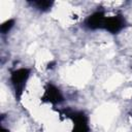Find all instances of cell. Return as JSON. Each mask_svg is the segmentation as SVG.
Here are the masks:
<instances>
[{"label":"cell","instance_id":"obj_1","mask_svg":"<svg viewBox=\"0 0 132 132\" xmlns=\"http://www.w3.org/2000/svg\"><path fill=\"white\" fill-rule=\"evenodd\" d=\"M29 76H30V69L28 68H19L11 71L10 73V81L15 93V98L18 100H21L22 98Z\"/></svg>","mask_w":132,"mask_h":132},{"label":"cell","instance_id":"obj_2","mask_svg":"<svg viewBox=\"0 0 132 132\" xmlns=\"http://www.w3.org/2000/svg\"><path fill=\"white\" fill-rule=\"evenodd\" d=\"M126 26H127L126 19L122 13H118L112 16H106L104 20L102 29H104L105 31L111 34H117L121 32Z\"/></svg>","mask_w":132,"mask_h":132},{"label":"cell","instance_id":"obj_3","mask_svg":"<svg viewBox=\"0 0 132 132\" xmlns=\"http://www.w3.org/2000/svg\"><path fill=\"white\" fill-rule=\"evenodd\" d=\"M67 118L73 121L72 132H89V120L84 111H65Z\"/></svg>","mask_w":132,"mask_h":132},{"label":"cell","instance_id":"obj_4","mask_svg":"<svg viewBox=\"0 0 132 132\" xmlns=\"http://www.w3.org/2000/svg\"><path fill=\"white\" fill-rule=\"evenodd\" d=\"M105 13L103 10H97L90 14L86 21H85V27L90 30H97L102 29L104 20H105Z\"/></svg>","mask_w":132,"mask_h":132},{"label":"cell","instance_id":"obj_5","mask_svg":"<svg viewBox=\"0 0 132 132\" xmlns=\"http://www.w3.org/2000/svg\"><path fill=\"white\" fill-rule=\"evenodd\" d=\"M42 100L53 103V104H57V103L62 102L64 100V98H63L61 91L56 86H54L53 84H48L45 88L44 94L42 96Z\"/></svg>","mask_w":132,"mask_h":132},{"label":"cell","instance_id":"obj_6","mask_svg":"<svg viewBox=\"0 0 132 132\" xmlns=\"http://www.w3.org/2000/svg\"><path fill=\"white\" fill-rule=\"evenodd\" d=\"M28 3L31 4L33 7H35L36 9L40 10V11H48V10L52 8L53 4H54L53 1H47V0H41V1H40V0H37V1H29Z\"/></svg>","mask_w":132,"mask_h":132},{"label":"cell","instance_id":"obj_7","mask_svg":"<svg viewBox=\"0 0 132 132\" xmlns=\"http://www.w3.org/2000/svg\"><path fill=\"white\" fill-rule=\"evenodd\" d=\"M13 26H14V20H13V19L7 20V21H5V22L1 25L0 31H1L2 34H6V33H8V32L10 31V29H11Z\"/></svg>","mask_w":132,"mask_h":132},{"label":"cell","instance_id":"obj_8","mask_svg":"<svg viewBox=\"0 0 132 132\" xmlns=\"http://www.w3.org/2000/svg\"><path fill=\"white\" fill-rule=\"evenodd\" d=\"M55 64H56V62H52V63H50V64H48V66H47V68H48V69L54 68V67H55L54 65H55Z\"/></svg>","mask_w":132,"mask_h":132},{"label":"cell","instance_id":"obj_9","mask_svg":"<svg viewBox=\"0 0 132 132\" xmlns=\"http://www.w3.org/2000/svg\"><path fill=\"white\" fill-rule=\"evenodd\" d=\"M1 132H9L7 129H5L4 127H1Z\"/></svg>","mask_w":132,"mask_h":132}]
</instances>
